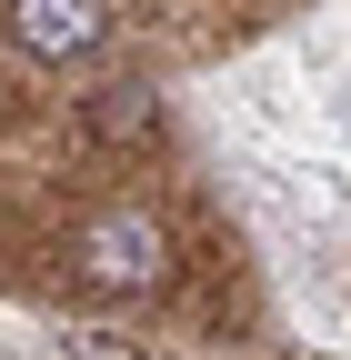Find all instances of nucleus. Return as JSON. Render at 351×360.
<instances>
[{
	"label": "nucleus",
	"mask_w": 351,
	"mask_h": 360,
	"mask_svg": "<svg viewBox=\"0 0 351 360\" xmlns=\"http://www.w3.org/2000/svg\"><path fill=\"white\" fill-rule=\"evenodd\" d=\"M70 281L101 290V300H141V290H161V281H171V231H161V210H141V200L91 210V220L70 231Z\"/></svg>",
	"instance_id": "1"
},
{
	"label": "nucleus",
	"mask_w": 351,
	"mask_h": 360,
	"mask_svg": "<svg viewBox=\"0 0 351 360\" xmlns=\"http://www.w3.org/2000/svg\"><path fill=\"white\" fill-rule=\"evenodd\" d=\"M0 40L30 60H91L101 40H111V11H91V0H20V11H0Z\"/></svg>",
	"instance_id": "2"
}]
</instances>
